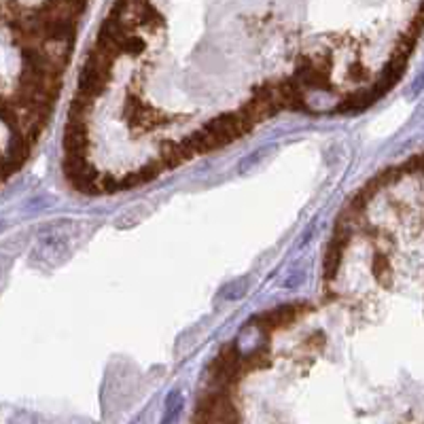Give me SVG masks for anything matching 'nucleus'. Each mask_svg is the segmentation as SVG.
I'll use <instances>...</instances> for the list:
<instances>
[{
	"label": "nucleus",
	"instance_id": "obj_11",
	"mask_svg": "<svg viewBox=\"0 0 424 424\" xmlns=\"http://www.w3.org/2000/svg\"><path fill=\"white\" fill-rule=\"evenodd\" d=\"M43 32H45V43H64V45H73L77 37V19L73 17H51L43 21Z\"/></svg>",
	"mask_w": 424,
	"mask_h": 424
},
{
	"label": "nucleus",
	"instance_id": "obj_19",
	"mask_svg": "<svg viewBox=\"0 0 424 424\" xmlns=\"http://www.w3.org/2000/svg\"><path fill=\"white\" fill-rule=\"evenodd\" d=\"M348 77H350V81H355V83H363V81H367V77H369V70H367L363 64L355 62V64L348 68Z\"/></svg>",
	"mask_w": 424,
	"mask_h": 424
},
{
	"label": "nucleus",
	"instance_id": "obj_1",
	"mask_svg": "<svg viewBox=\"0 0 424 424\" xmlns=\"http://www.w3.org/2000/svg\"><path fill=\"white\" fill-rule=\"evenodd\" d=\"M195 422H240V414L233 403V391L231 388L215 386L212 391L204 393L195 405Z\"/></svg>",
	"mask_w": 424,
	"mask_h": 424
},
{
	"label": "nucleus",
	"instance_id": "obj_15",
	"mask_svg": "<svg viewBox=\"0 0 424 424\" xmlns=\"http://www.w3.org/2000/svg\"><path fill=\"white\" fill-rule=\"evenodd\" d=\"M0 121H3L9 132H21V113L11 100L0 98Z\"/></svg>",
	"mask_w": 424,
	"mask_h": 424
},
{
	"label": "nucleus",
	"instance_id": "obj_21",
	"mask_svg": "<svg viewBox=\"0 0 424 424\" xmlns=\"http://www.w3.org/2000/svg\"><path fill=\"white\" fill-rule=\"evenodd\" d=\"M0 19H3V7H0Z\"/></svg>",
	"mask_w": 424,
	"mask_h": 424
},
{
	"label": "nucleus",
	"instance_id": "obj_18",
	"mask_svg": "<svg viewBox=\"0 0 424 424\" xmlns=\"http://www.w3.org/2000/svg\"><path fill=\"white\" fill-rule=\"evenodd\" d=\"M371 272H373L378 282H382V285H388V274H391V261H388V257L376 255L373 263H371Z\"/></svg>",
	"mask_w": 424,
	"mask_h": 424
},
{
	"label": "nucleus",
	"instance_id": "obj_12",
	"mask_svg": "<svg viewBox=\"0 0 424 424\" xmlns=\"http://www.w3.org/2000/svg\"><path fill=\"white\" fill-rule=\"evenodd\" d=\"M238 113H240L242 117L249 119L253 125H257V123H263V121L276 117L280 111L276 109L274 104H270V102H265V100H261V98L251 96V100H246V102L240 106Z\"/></svg>",
	"mask_w": 424,
	"mask_h": 424
},
{
	"label": "nucleus",
	"instance_id": "obj_16",
	"mask_svg": "<svg viewBox=\"0 0 424 424\" xmlns=\"http://www.w3.org/2000/svg\"><path fill=\"white\" fill-rule=\"evenodd\" d=\"M91 111H94V100L77 91V96L73 98V102H70L68 119H83V121H87Z\"/></svg>",
	"mask_w": 424,
	"mask_h": 424
},
{
	"label": "nucleus",
	"instance_id": "obj_6",
	"mask_svg": "<svg viewBox=\"0 0 424 424\" xmlns=\"http://www.w3.org/2000/svg\"><path fill=\"white\" fill-rule=\"evenodd\" d=\"M352 238V219H348L346 215H339L333 236L327 244V253H325V261H323V278L325 282H331L337 278L339 265H342V257L346 246Z\"/></svg>",
	"mask_w": 424,
	"mask_h": 424
},
{
	"label": "nucleus",
	"instance_id": "obj_10",
	"mask_svg": "<svg viewBox=\"0 0 424 424\" xmlns=\"http://www.w3.org/2000/svg\"><path fill=\"white\" fill-rule=\"evenodd\" d=\"M111 81V75L109 73H104L102 68L85 62L83 68H81V75H79V81H77V91L96 100L98 96H102L106 91V85H109Z\"/></svg>",
	"mask_w": 424,
	"mask_h": 424
},
{
	"label": "nucleus",
	"instance_id": "obj_2",
	"mask_svg": "<svg viewBox=\"0 0 424 424\" xmlns=\"http://www.w3.org/2000/svg\"><path fill=\"white\" fill-rule=\"evenodd\" d=\"M249 373L242 361V352L238 344H227L219 357L208 365V376L212 386H221V388H233L240 384V380Z\"/></svg>",
	"mask_w": 424,
	"mask_h": 424
},
{
	"label": "nucleus",
	"instance_id": "obj_4",
	"mask_svg": "<svg viewBox=\"0 0 424 424\" xmlns=\"http://www.w3.org/2000/svg\"><path fill=\"white\" fill-rule=\"evenodd\" d=\"M331 68H333V58L329 53H316L310 58H301L293 79L303 89L331 91Z\"/></svg>",
	"mask_w": 424,
	"mask_h": 424
},
{
	"label": "nucleus",
	"instance_id": "obj_20",
	"mask_svg": "<svg viewBox=\"0 0 424 424\" xmlns=\"http://www.w3.org/2000/svg\"><path fill=\"white\" fill-rule=\"evenodd\" d=\"M308 346L316 348V350H321L325 346V333L323 331H314L310 337H308Z\"/></svg>",
	"mask_w": 424,
	"mask_h": 424
},
{
	"label": "nucleus",
	"instance_id": "obj_9",
	"mask_svg": "<svg viewBox=\"0 0 424 424\" xmlns=\"http://www.w3.org/2000/svg\"><path fill=\"white\" fill-rule=\"evenodd\" d=\"M282 111H295V113H308V100H306V89L293 79V77H282L274 81Z\"/></svg>",
	"mask_w": 424,
	"mask_h": 424
},
{
	"label": "nucleus",
	"instance_id": "obj_17",
	"mask_svg": "<svg viewBox=\"0 0 424 424\" xmlns=\"http://www.w3.org/2000/svg\"><path fill=\"white\" fill-rule=\"evenodd\" d=\"M161 172H164V166H161L159 159H157V161H149V164H145L143 168H138V170H136L138 183H140V185H147V183L155 181Z\"/></svg>",
	"mask_w": 424,
	"mask_h": 424
},
{
	"label": "nucleus",
	"instance_id": "obj_13",
	"mask_svg": "<svg viewBox=\"0 0 424 424\" xmlns=\"http://www.w3.org/2000/svg\"><path fill=\"white\" fill-rule=\"evenodd\" d=\"M187 159H191V155L183 147V143H176V140H161L159 143V161H161L164 170L179 168Z\"/></svg>",
	"mask_w": 424,
	"mask_h": 424
},
{
	"label": "nucleus",
	"instance_id": "obj_14",
	"mask_svg": "<svg viewBox=\"0 0 424 424\" xmlns=\"http://www.w3.org/2000/svg\"><path fill=\"white\" fill-rule=\"evenodd\" d=\"M242 361H244V367L246 371H255V369H267L272 365V359H270V346H261V348H255L251 350L249 355H242Z\"/></svg>",
	"mask_w": 424,
	"mask_h": 424
},
{
	"label": "nucleus",
	"instance_id": "obj_7",
	"mask_svg": "<svg viewBox=\"0 0 424 424\" xmlns=\"http://www.w3.org/2000/svg\"><path fill=\"white\" fill-rule=\"evenodd\" d=\"M310 310L308 303H285V306H278L274 310H267L259 316L253 318V325L257 329H261L263 333H272L278 329H285L289 325H293L301 314H306Z\"/></svg>",
	"mask_w": 424,
	"mask_h": 424
},
{
	"label": "nucleus",
	"instance_id": "obj_3",
	"mask_svg": "<svg viewBox=\"0 0 424 424\" xmlns=\"http://www.w3.org/2000/svg\"><path fill=\"white\" fill-rule=\"evenodd\" d=\"M253 127L255 125L246 117H242L238 111H229V113L217 115V117H212L210 121H206L202 125V130L212 138V143H215L217 149L227 147V145L236 143L238 138L251 134Z\"/></svg>",
	"mask_w": 424,
	"mask_h": 424
},
{
	"label": "nucleus",
	"instance_id": "obj_5",
	"mask_svg": "<svg viewBox=\"0 0 424 424\" xmlns=\"http://www.w3.org/2000/svg\"><path fill=\"white\" fill-rule=\"evenodd\" d=\"M62 170H64V176L68 179V183L75 187V191L89 193V195H98L100 193V189H98V172L89 164L87 155L64 153Z\"/></svg>",
	"mask_w": 424,
	"mask_h": 424
},
{
	"label": "nucleus",
	"instance_id": "obj_8",
	"mask_svg": "<svg viewBox=\"0 0 424 424\" xmlns=\"http://www.w3.org/2000/svg\"><path fill=\"white\" fill-rule=\"evenodd\" d=\"M64 153L70 155H89L91 138H89V123L83 119H68L64 130Z\"/></svg>",
	"mask_w": 424,
	"mask_h": 424
}]
</instances>
